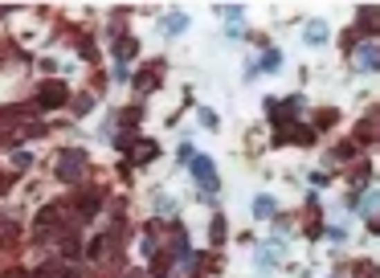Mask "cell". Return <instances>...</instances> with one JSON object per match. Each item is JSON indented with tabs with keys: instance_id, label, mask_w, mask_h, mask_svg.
I'll return each instance as SVG.
<instances>
[{
	"instance_id": "9",
	"label": "cell",
	"mask_w": 380,
	"mask_h": 278,
	"mask_svg": "<svg viewBox=\"0 0 380 278\" xmlns=\"http://www.w3.org/2000/svg\"><path fill=\"white\" fill-rule=\"evenodd\" d=\"M368 230H372V233H380V213L372 217V221H368Z\"/></svg>"
},
{
	"instance_id": "7",
	"label": "cell",
	"mask_w": 380,
	"mask_h": 278,
	"mask_svg": "<svg viewBox=\"0 0 380 278\" xmlns=\"http://www.w3.org/2000/svg\"><path fill=\"white\" fill-rule=\"evenodd\" d=\"M323 37H327V29H323V25H311V29H307V41H323Z\"/></svg>"
},
{
	"instance_id": "3",
	"label": "cell",
	"mask_w": 380,
	"mask_h": 278,
	"mask_svg": "<svg viewBox=\"0 0 380 278\" xmlns=\"http://www.w3.org/2000/svg\"><path fill=\"white\" fill-rule=\"evenodd\" d=\"M42 98H37V102H42V106H53V102H66V86H62V82H57V86H53V82H49V86H42Z\"/></svg>"
},
{
	"instance_id": "4",
	"label": "cell",
	"mask_w": 380,
	"mask_h": 278,
	"mask_svg": "<svg viewBox=\"0 0 380 278\" xmlns=\"http://www.w3.org/2000/svg\"><path fill=\"white\" fill-rule=\"evenodd\" d=\"M360 66H364V70H377V66H380V49L377 46H364V49H360Z\"/></svg>"
},
{
	"instance_id": "6",
	"label": "cell",
	"mask_w": 380,
	"mask_h": 278,
	"mask_svg": "<svg viewBox=\"0 0 380 278\" xmlns=\"http://www.w3.org/2000/svg\"><path fill=\"white\" fill-rule=\"evenodd\" d=\"M253 213H257V217H270V213H274V201H270V196H257V201H253Z\"/></svg>"
},
{
	"instance_id": "1",
	"label": "cell",
	"mask_w": 380,
	"mask_h": 278,
	"mask_svg": "<svg viewBox=\"0 0 380 278\" xmlns=\"http://www.w3.org/2000/svg\"><path fill=\"white\" fill-rule=\"evenodd\" d=\"M188 168H192V176L201 180V188H205V192H217V188H221V180H217V168H212L209 156H192V160H188Z\"/></svg>"
},
{
	"instance_id": "5",
	"label": "cell",
	"mask_w": 380,
	"mask_h": 278,
	"mask_svg": "<svg viewBox=\"0 0 380 278\" xmlns=\"http://www.w3.org/2000/svg\"><path fill=\"white\" fill-rule=\"evenodd\" d=\"M152 156H156V143H152V139H139V143H135V160H139V164H147Z\"/></svg>"
},
{
	"instance_id": "8",
	"label": "cell",
	"mask_w": 380,
	"mask_h": 278,
	"mask_svg": "<svg viewBox=\"0 0 380 278\" xmlns=\"http://www.w3.org/2000/svg\"><path fill=\"white\" fill-rule=\"evenodd\" d=\"M180 29H184V17H180V12H176V17H168V33H180Z\"/></svg>"
},
{
	"instance_id": "2",
	"label": "cell",
	"mask_w": 380,
	"mask_h": 278,
	"mask_svg": "<svg viewBox=\"0 0 380 278\" xmlns=\"http://www.w3.org/2000/svg\"><path fill=\"white\" fill-rule=\"evenodd\" d=\"M82 168H86V156H82V151H66V156L57 160V180L74 185V180L82 176Z\"/></svg>"
}]
</instances>
